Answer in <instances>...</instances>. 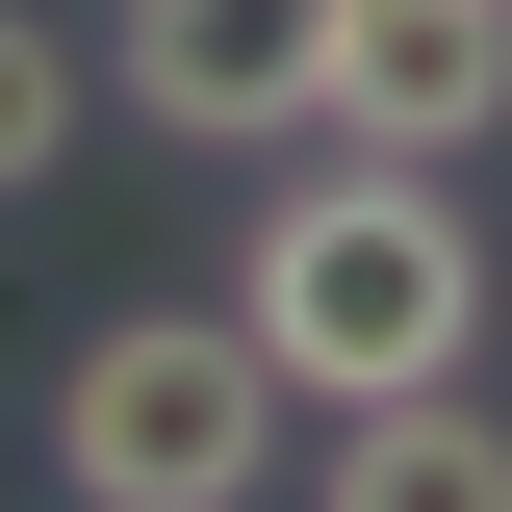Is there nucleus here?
I'll return each mask as SVG.
<instances>
[{"instance_id":"1","label":"nucleus","mask_w":512,"mask_h":512,"mask_svg":"<svg viewBox=\"0 0 512 512\" xmlns=\"http://www.w3.org/2000/svg\"><path fill=\"white\" fill-rule=\"evenodd\" d=\"M231 308H256V359H282V410H384V384L487 359V231L436 205V154H333V180L256 205Z\"/></svg>"},{"instance_id":"2","label":"nucleus","mask_w":512,"mask_h":512,"mask_svg":"<svg viewBox=\"0 0 512 512\" xmlns=\"http://www.w3.org/2000/svg\"><path fill=\"white\" fill-rule=\"evenodd\" d=\"M52 487H77V512H256V487H282V359H256V308H128V333H77Z\"/></svg>"},{"instance_id":"3","label":"nucleus","mask_w":512,"mask_h":512,"mask_svg":"<svg viewBox=\"0 0 512 512\" xmlns=\"http://www.w3.org/2000/svg\"><path fill=\"white\" fill-rule=\"evenodd\" d=\"M103 77L180 154H282V128L333 103V0H103Z\"/></svg>"},{"instance_id":"4","label":"nucleus","mask_w":512,"mask_h":512,"mask_svg":"<svg viewBox=\"0 0 512 512\" xmlns=\"http://www.w3.org/2000/svg\"><path fill=\"white\" fill-rule=\"evenodd\" d=\"M359 154H487L512 128V0H333V103Z\"/></svg>"},{"instance_id":"5","label":"nucleus","mask_w":512,"mask_h":512,"mask_svg":"<svg viewBox=\"0 0 512 512\" xmlns=\"http://www.w3.org/2000/svg\"><path fill=\"white\" fill-rule=\"evenodd\" d=\"M308 512H512V410H461V384H384V410H333Z\"/></svg>"},{"instance_id":"6","label":"nucleus","mask_w":512,"mask_h":512,"mask_svg":"<svg viewBox=\"0 0 512 512\" xmlns=\"http://www.w3.org/2000/svg\"><path fill=\"white\" fill-rule=\"evenodd\" d=\"M77 77H103V52H77L52 0H0V205H26V180L77 154Z\"/></svg>"}]
</instances>
